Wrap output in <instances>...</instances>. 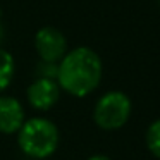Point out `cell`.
Segmentation results:
<instances>
[{"instance_id": "8", "label": "cell", "mask_w": 160, "mask_h": 160, "mask_svg": "<svg viewBox=\"0 0 160 160\" xmlns=\"http://www.w3.org/2000/svg\"><path fill=\"white\" fill-rule=\"evenodd\" d=\"M146 146L157 158H160V119L150 124L146 131Z\"/></svg>"}, {"instance_id": "11", "label": "cell", "mask_w": 160, "mask_h": 160, "mask_svg": "<svg viewBox=\"0 0 160 160\" xmlns=\"http://www.w3.org/2000/svg\"><path fill=\"white\" fill-rule=\"evenodd\" d=\"M4 40V26H2V12H0V43Z\"/></svg>"}, {"instance_id": "1", "label": "cell", "mask_w": 160, "mask_h": 160, "mask_svg": "<svg viewBox=\"0 0 160 160\" xmlns=\"http://www.w3.org/2000/svg\"><path fill=\"white\" fill-rule=\"evenodd\" d=\"M102 60L97 52L88 47L67 52L62 57L57 71V83L60 90L72 97H86L100 84Z\"/></svg>"}, {"instance_id": "6", "label": "cell", "mask_w": 160, "mask_h": 160, "mask_svg": "<svg viewBox=\"0 0 160 160\" xmlns=\"http://www.w3.org/2000/svg\"><path fill=\"white\" fill-rule=\"evenodd\" d=\"M24 124V110L14 97H0V132L14 134Z\"/></svg>"}, {"instance_id": "9", "label": "cell", "mask_w": 160, "mask_h": 160, "mask_svg": "<svg viewBox=\"0 0 160 160\" xmlns=\"http://www.w3.org/2000/svg\"><path fill=\"white\" fill-rule=\"evenodd\" d=\"M57 71H59V64L53 62H40L38 66V76L47 78V79H55L57 81Z\"/></svg>"}, {"instance_id": "4", "label": "cell", "mask_w": 160, "mask_h": 160, "mask_svg": "<svg viewBox=\"0 0 160 160\" xmlns=\"http://www.w3.org/2000/svg\"><path fill=\"white\" fill-rule=\"evenodd\" d=\"M35 48L43 62L57 64L67 53L66 36L53 26H43L35 35Z\"/></svg>"}, {"instance_id": "7", "label": "cell", "mask_w": 160, "mask_h": 160, "mask_svg": "<svg viewBox=\"0 0 160 160\" xmlns=\"http://www.w3.org/2000/svg\"><path fill=\"white\" fill-rule=\"evenodd\" d=\"M14 71H16L14 57L7 50L0 48V93L11 84L12 78H14Z\"/></svg>"}, {"instance_id": "2", "label": "cell", "mask_w": 160, "mask_h": 160, "mask_svg": "<svg viewBox=\"0 0 160 160\" xmlns=\"http://www.w3.org/2000/svg\"><path fill=\"white\" fill-rule=\"evenodd\" d=\"M18 132L19 148L31 158H47L59 146V129L48 119L33 117L26 121Z\"/></svg>"}, {"instance_id": "3", "label": "cell", "mask_w": 160, "mask_h": 160, "mask_svg": "<svg viewBox=\"0 0 160 160\" xmlns=\"http://www.w3.org/2000/svg\"><path fill=\"white\" fill-rule=\"evenodd\" d=\"M131 115V100L122 91H108L97 102L93 119L98 128L105 131L119 129L128 122Z\"/></svg>"}, {"instance_id": "5", "label": "cell", "mask_w": 160, "mask_h": 160, "mask_svg": "<svg viewBox=\"0 0 160 160\" xmlns=\"http://www.w3.org/2000/svg\"><path fill=\"white\" fill-rule=\"evenodd\" d=\"M60 86L55 79L38 78L28 88V102L36 110H48L59 102Z\"/></svg>"}, {"instance_id": "10", "label": "cell", "mask_w": 160, "mask_h": 160, "mask_svg": "<svg viewBox=\"0 0 160 160\" xmlns=\"http://www.w3.org/2000/svg\"><path fill=\"white\" fill-rule=\"evenodd\" d=\"M88 160H110V158L105 157V155H93V157H90Z\"/></svg>"}]
</instances>
